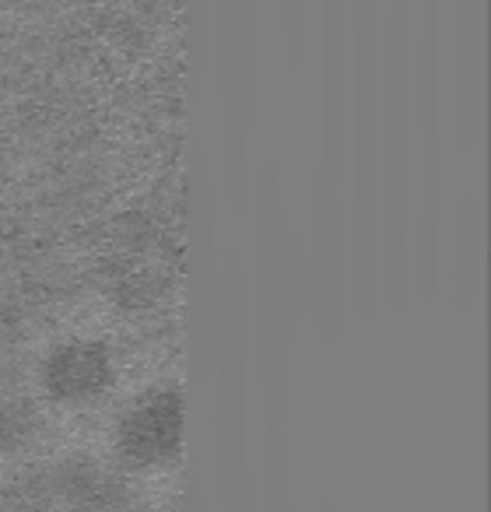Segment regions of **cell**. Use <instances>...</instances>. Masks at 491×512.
<instances>
[{"instance_id":"cell-2","label":"cell","mask_w":491,"mask_h":512,"mask_svg":"<svg viewBox=\"0 0 491 512\" xmlns=\"http://www.w3.org/2000/svg\"><path fill=\"white\" fill-rule=\"evenodd\" d=\"M120 456H127L130 463H158L169 460L172 449L179 442V411L172 397H155L141 400L127 411V418L120 421Z\"/></svg>"},{"instance_id":"cell-3","label":"cell","mask_w":491,"mask_h":512,"mask_svg":"<svg viewBox=\"0 0 491 512\" xmlns=\"http://www.w3.org/2000/svg\"><path fill=\"white\" fill-rule=\"evenodd\" d=\"M67 498L81 505V509H92V505H106V498L113 495V477L106 474L95 463H74L64 470V481H60Z\"/></svg>"},{"instance_id":"cell-1","label":"cell","mask_w":491,"mask_h":512,"mask_svg":"<svg viewBox=\"0 0 491 512\" xmlns=\"http://www.w3.org/2000/svg\"><path fill=\"white\" fill-rule=\"evenodd\" d=\"M113 383V358L99 341H67L43 362V386L60 404H92Z\"/></svg>"},{"instance_id":"cell-4","label":"cell","mask_w":491,"mask_h":512,"mask_svg":"<svg viewBox=\"0 0 491 512\" xmlns=\"http://www.w3.org/2000/svg\"><path fill=\"white\" fill-rule=\"evenodd\" d=\"M18 442V418L8 411H0V453L8 446H15Z\"/></svg>"}]
</instances>
